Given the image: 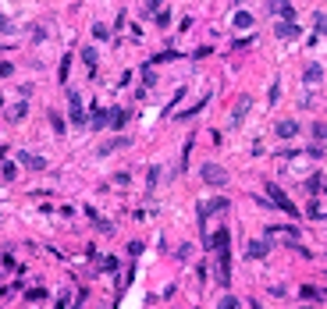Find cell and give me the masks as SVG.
Wrapping results in <instances>:
<instances>
[{
	"label": "cell",
	"instance_id": "1",
	"mask_svg": "<svg viewBox=\"0 0 327 309\" xmlns=\"http://www.w3.org/2000/svg\"><path fill=\"white\" fill-rule=\"evenodd\" d=\"M267 196H270V203H274L277 210H285V213H288L292 221H299V206H295V203H292V199H288V196H285V192H281V188H277L274 181L267 185Z\"/></svg>",
	"mask_w": 327,
	"mask_h": 309
},
{
	"label": "cell",
	"instance_id": "2",
	"mask_svg": "<svg viewBox=\"0 0 327 309\" xmlns=\"http://www.w3.org/2000/svg\"><path fill=\"white\" fill-rule=\"evenodd\" d=\"M199 178H203L206 185H214V188H217V185H228V171L217 167V163H203V167H199Z\"/></svg>",
	"mask_w": 327,
	"mask_h": 309
},
{
	"label": "cell",
	"instance_id": "3",
	"mask_svg": "<svg viewBox=\"0 0 327 309\" xmlns=\"http://www.w3.org/2000/svg\"><path fill=\"white\" fill-rule=\"evenodd\" d=\"M299 32H302V29H299L295 21H277V25H274V36H277V39H299Z\"/></svg>",
	"mask_w": 327,
	"mask_h": 309
},
{
	"label": "cell",
	"instance_id": "4",
	"mask_svg": "<svg viewBox=\"0 0 327 309\" xmlns=\"http://www.w3.org/2000/svg\"><path fill=\"white\" fill-rule=\"evenodd\" d=\"M18 163H21V167H29V171H46V160H43V156H36V153H29V150H25V153H18Z\"/></svg>",
	"mask_w": 327,
	"mask_h": 309
},
{
	"label": "cell",
	"instance_id": "5",
	"mask_svg": "<svg viewBox=\"0 0 327 309\" xmlns=\"http://www.w3.org/2000/svg\"><path fill=\"white\" fill-rule=\"evenodd\" d=\"M249 107H252V96H242L239 103H235V114H231V128H239L245 121V114H249Z\"/></svg>",
	"mask_w": 327,
	"mask_h": 309
},
{
	"label": "cell",
	"instance_id": "6",
	"mask_svg": "<svg viewBox=\"0 0 327 309\" xmlns=\"http://www.w3.org/2000/svg\"><path fill=\"white\" fill-rule=\"evenodd\" d=\"M68 103H72V121H75V125H85V110H82V96L75 92V89L68 92Z\"/></svg>",
	"mask_w": 327,
	"mask_h": 309
},
{
	"label": "cell",
	"instance_id": "7",
	"mask_svg": "<svg viewBox=\"0 0 327 309\" xmlns=\"http://www.w3.org/2000/svg\"><path fill=\"white\" fill-rule=\"evenodd\" d=\"M267 252H270V245H267V242H256V238L245 245V256H249V259H263Z\"/></svg>",
	"mask_w": 327,
	"mask_h": 309
},
{
	"label": "cell",
	"instance_id": "8",
	"mask_svg": "<svg viewBox=\"0 0 327 309\" xmlns=\"http://www.w3.org/2000/svg\"><path fill=\"white\" fill-rule=\"evenodd\" d=\"M107 121H110V110H103V107H92V117H89V125H92V128H103Z\"/></svg>",
	"mask_w": 327,
	"mask_h": 309
},
{
	"label": "cell",
	"instance_id": "9",
	"mask_svg": "<svg viewBox=\"0 0 327 309\" xmlns=\"http://www.w3.org/2000/svg\"><path fill=\"white\" fill-rule=\"evenodd\" d=\"M277 135H281V139H295V135H299V125H295V121H281V125H277Z\"/></svg>",
	"mask_w": 327,
	"mask_h": 309
},
{
	"label": "cell",
	"instance_id": "10",
	"mask_svg": "<svg viewBox=\"0 0 327 309\" xmlns=\"http://www.w3.org/2000/svg\"><path fill=\"white\" fill-rule=\"evenodd\" d=\"M306 85H317V82H320V78H324V68H320V64H310V68H306Z\"/></svg>",
	"mask_w": 327,
	"mask_h": 309
},
{
	"label": "cell",
	"instance_id": "11",
	"mask_svg": "<svg viewBox=\"0 0 327 309\" xmlns=\"http://www.w3.org/2000/svg\"><path fill=\"white\" fill-rule=\"evenodd\" d=\"M125 121H128V110H121V107H114V110H110V121H107V125H114V128H121Z\"/></svg>",
	"mask_w": 327,
	"mask_h": 309
},
{
	"label": "cell",
	"instance_id": "12",
	"mask_svg": "<svg viewBox=\"0 0 327 309\" xmlns=\"http://www.w3.org/2000/svg\"><path fill=\"white\" fill-rule=\"evenodd\" d=\"M206 103H210V96H203V100H199V103H192V107H189V110H181V114H178V117H181V121H185V117H192V114H199V110H203V107H206Z\"/></svg>",
	"mask_w": 327,
	"mask_h": 309
},
{
	"label": "cell",
	"instance_id": "13",
	"mask_svg": "<svg viewBox=\"0 0 327 309\" xmlns=\"http://www.w3.org/2000/svg\"><path fill=\"white\" fill-rule=\"evenodd\" d=\"M235 29H252V14L249 11H239L235 14Z\"/></svg>",
	"mask_w": 327,
	"mask_h": 309
},
{
	"label": "cell",
	"instance_id": "14",
	"mask_svg": "<svg viewBox=\"0 0 327 309\" xmlns=\"http://www.w3.org/2000/svg\"><path fill=\"white\" fill-rule=\"evenodd\" d=\"M217 309H239V299H235V295H224V299L217 302Z\"/></svg>",
	"mask_w": 327,
	"mask_h": 309
},
{
	"label": "cell",
	"instance_id": "15",
	"mask_svg": "<svg viewBox=\"0 0 327 309\" xmlns=\"http://www.w3.org/2000/svg\"><path fill=\"white\" fill-rule=\"evenodd\" d=\"M82 61H85L89 68H96V50H92V46H85V50H82Z\"/></svg>",
	"mask_w": 327,
	"mask_h": 309
},
{
	"label": "cell",
	"instance_id": "16",
	"mask_svg": "<svg viewBox=\"0 0 327 309\" xmlns=\"http://www.w3.org/2000/svg\"><path fill=\"white\" fill-rule=\"evenodd\" d=\"M50 125H54V132H57V135H61V132H64V117H61V114H57V110H54V114H50Z\"/></svg>",
	"mask_w": 327,
	"mask_h": 309
},
{
	"label": "cell",
	"instance_id": "17",
	"mask_svg": "<svg viewBox=\"0 0 327 309\" xmlns=\"http://www.w3.org/2000/svg\"><path fill=\"white\" fill-rule=\"evenodd\" d=\"M306 188H310V192H313V199H317V188H320V171H313V178L306 181Z\"/></svg>",
	"mask_w": 327,
	"mask_h": 309
},
{
	"label": "cell",
	"instance_id": "18",
	"mask_svg": "<svg viewBox=\"0 0 327 309\" xmlns=\"http://www.w3.org/2000/svg\"><path fill=\"white\" fill-rule=\"evenodd\" d=\"M302 299H313V302H317V299H324V292H317V288H310V284H302Z\"/></svg>",
	"mask_w": 327,
	"mask_h": 309
},
{
	"label": "cell",
	"instance_id": "19",
	"mask_svg": "<svg viewBox=\"0 0 327 309\" xmlns=\"http://www.w3.org/2000/svg\"><path fill=\"white\" fill-rule=\"evenodd\" d=\"M68 72H72V57H64V61H61V72H57V78H61V82H68Z\"/></svg>",
	"mask_w": 327,
	"mask_h": 309
},
{
	"label": "cell",
	"instance_id": "20",
	"mask_svg": "<svg viewBox=\"0 0 327 309\" xmlns=\"http://www.w3.org/2000/svg\"><path fill=\"white\" fill-rule=\"evenodd\" d=\"M174 57H178V50H164V54H157V57H153V61H157V64H164V61H174Z\"/></svg>",
	"mask_w": 327,
	"mask_h": 309
},
{
	"label": "cell",
	"instance_id": "21",
	"mask_svg": "<svg viewBox=\"0 0 327 309\" xmlns=\"http://www.w3.org/2000/svg\"><path fill=\"white\" fill-rule=\"evenodd\" d=\"M128 139H114V142H107V146H100V153H110V150H118V146H125Z\"/></svg>",
	"mask_w": 327,
	"mask_h": 309
},
{
	"label": "cell",
	"instance_id": "22",
	"mask_svg": "<svg viewBox=\"0 0 327 309\" xmlns=\"http://www.w3.org/2000/svg\"><path fill=\"white\" fill-rule=\"evenodd\" d=\"M143 82H146V85H153V82H157V75H153V68H143Z\"/></svg>",
	"mask_w": 327,
	"mask_h": 309
},
{
	"label": "cell",
	"instance_id": "23",
	"mask_svg": "<svg viewBox=\"0 0 327 309\" xmlns=\"http://www.w3.org/2000/svg\"><path fill=\"white\" fill-rule=\"evenodd\" d=\"M313 135H317V139H327V125L317 121V125H313Z\"/></svg>",
	"mask_w": 327,
	"mask_h": 309
},
{
	"label": "cell",
	"instance_id": "24",
	"mask_svg": "<svg viewBox=\"0 0 327 309\" xmlns=\"http://www.w3.org/2000/svg\"><path fill=\"white\" fill-rule=\"evenodd\" d=\"M157 25H160V29H167V25H171V14H167V11H160V14H157Z\"/></svg>",
	"mask_w": 327,
	"mask_h": 309
},
{
	"label": "cell",
	"instance_id": "25",
	"mask_svg": "<svg viewBox=\"0 0 327 309\" xmlns=\"http://www.w3.org/2000/svg\"><path fill=\"white\" fill-rule=\"evenodd\" d=\"M317 32H320V36H327V18H324V14H317Z\"/></svg>",
	"mask_w": 327,
	"mask_h": 309
},
{
	"label": "cell",
	"instance_id": "26",
	"mask_svg": "<svg viewBox=\"0 0 327 309\" xmlns=\"http://www.w3.org/2000/svg\"><path fill=\"white\" fill-rule=\"evenodd\" d=\"M11 29H14V25H11V21H7V18L0 14V32H11Z\"/></svg>",
	"mask_w": 327,
	"mask_h": 309
},
{
	"label": "cell",
	"instance_id": "27",
	"mask_svg": "<svg viewBox=\"0 0 327 309\" xmlns=\"http://www.w3.org/2000/svg\"><path fill=\"white\" fill-rule=\"evenodd\" d=\"M150 11H160V0H150Z\"/></svg>",
	"mask_w": 327,
	"mask_h": 309
},
{
	"label": "cell",
	"instance_id": "28",
	"mask_svg": "<svg viewBox=\"0 0 327 309\" xmlns=\"http://www.w3.org/2000/svg\"><path fill=\"white\" fill-rule=\"evenodd\" d=\"M306 309H313V306H306Z\"/></svg>",
	"mask_w": 327,
	"mask_h": 309
}]
</instances>
